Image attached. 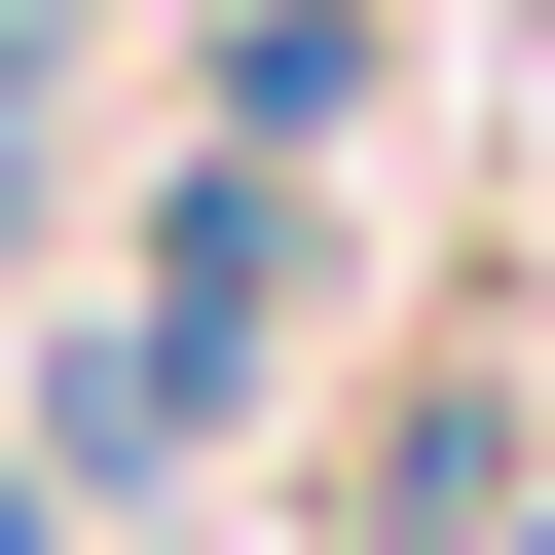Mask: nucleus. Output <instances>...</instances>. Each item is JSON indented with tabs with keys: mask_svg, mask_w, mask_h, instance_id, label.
I'll return each instance as SVG.
<instances>
[{
	"mask_svg": "<svg viewBox=\"0 0 555 555\" xmlns=\"http://www.w3.org/2000/svg\"><path fill=\"white\" fill-rule=\"evenodd\" d=\"M259 297H297V185H185V259H149V334L75 371V481H149L222 371H259Z\"/></svg>",
	"mask_w": 555,
	"mask_h": 555,
	"instance_id": "f257e3e1",
	"label": "nucleus"
}]
</instances>
